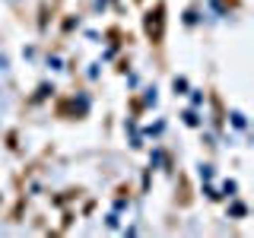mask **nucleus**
Masks as SVG:
<instances>
[{"mask_svg": "<svg viewBox=\"0 0 254 238\" xmlns=\"http://www.w3.org/2000/svg\"><path fill=\"white\" fill-rule=\"evenodd\" d=\"M162 16H165V6H162V3H159L156 10L146 13V35L153 38V42H159V38H162Z\"/></svg>", "mask_w": 254, "mask_h": 238, "instance_id": "f257e3e1", "label": "nucleus"}]
</instances>
